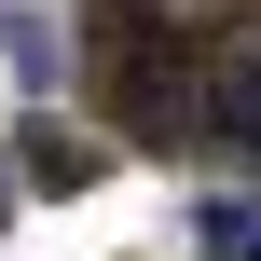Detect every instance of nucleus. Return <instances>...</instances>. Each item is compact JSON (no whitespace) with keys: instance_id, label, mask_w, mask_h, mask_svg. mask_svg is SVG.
<instances>
[{"instance_id":"1","label":"nucleus","mask_w":261,"mask_h":261,"mask_svg":"<svg viewBox=\"0 0 261 261\" xmlns=\"http://www.w3.org/2000/svg\"><path fill=\"white\" fill-rule=\"evenodd\" d=\"M206 138L261 151V55H206Z\"/></svg>"},{"instance_id":"2","label":"nucleus","mask_w":261,"mask_h":261,"mask_svg":"<svg viewBox=\"0 0 261 261\" xmlns=\"http://www.w3.org/2000/svg\"><path fill=\"white\" fill-rule=\"evenodd\" d=\"M0 41H14V83H55V14H41V0H14Z\"/></svg>"},{"instance_id":"3","label":"nucleus","mask_w":261,"mask_h":261,"mask_svg":"<svg viewBox=\"0 0 261 261\" xmlns=\"http://www.w3.org/2000/svg\"><path fill=\"white\" fill-rule=\"evenodd\" d=\"M193 234H206V261H261V206H206Z\"/></svg>"}]
</instances>
